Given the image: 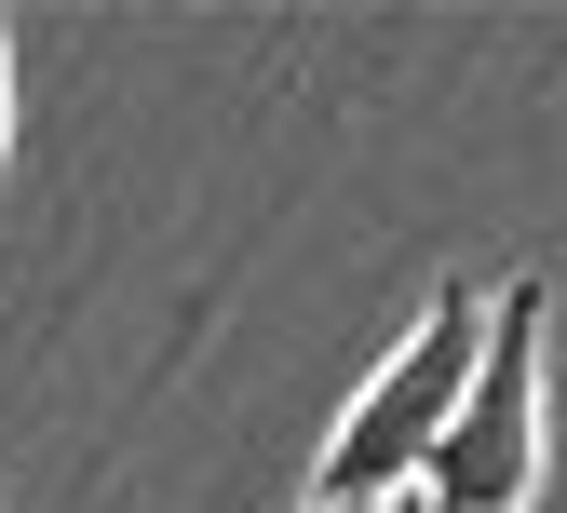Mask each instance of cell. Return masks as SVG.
Instances as JSON below:
<instances>
[{"label": "cell", "mask_w": 567, "mask_h": 513, "mask_svg": "<svg viewBox=\"0 0 567 513\" xmlns=\"http://www.w3.org/2000/svg\"><path fill=\"white\" fill-rule=\"evenodd\" d=\"M0 150H14V41H0Z\"/></svg>", "instance_id": "3"}, {"label": "cell", "mask_w": 567, "mask_h": 513, "mask_svg": "<svg viewBox=\"0 0 567 513\" xmlns=\"http://www.w3.org/2000/svg\"><path fill=\"white\" fill-rule=\"evenodd\" d=\"M473 365H486V284H446L433 311H419V338L379 365L365 392H351V419L324 432V473L311 500H351V513H379V500H419V473H433V447L460 432V392H473Z\"/></svg>", "instance_id": "1"}, {"label": "cell", "mask_w": 567, "mask_h": 513, "mask_svg": "<svg viewBox=\"0 0 567 513\" xmlns=\"http://www.w3.org/2000/svg\"><path fill=\"white\" fill-rule=\"evenodd\" d=\"M379 513H433V500H379Z\"/></svg>", "instance_id": "4"}, {"label": "cell", "mask_w": 567, "mask_h": 513, "mask_svg": "<svg viewBox=\"0 0 567 513\" xmlns=\"http://www.w3.org/2000/svg\"><path fill=\"white\" fill-rule=\"evenodd\" d=\"M298 513H351V500H298Z\"/></svg>", "instance_id": "5"}, {"label": "cell", "mask_w": 567, "mask_h": 513, "mask_svg": "<svg viewBox=\"0 0 567 513\" xmlns=\"http://www.w3.org/2000/svg\"><path fill=\"white\" fill-rule=\"evenodd\" d=\"M540 270L486 284V365L460 392V432L433 447V473H419V500L433 513H527L540 500Z\"/></svg>", "instance_id": "2"}]
</instances>
